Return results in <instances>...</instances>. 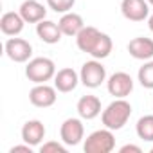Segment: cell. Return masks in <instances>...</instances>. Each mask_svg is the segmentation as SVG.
I'll use <instances>...</instances> for the list:
<instances>
[{
	"label": "cell",
	"mask_w": 153,
	"mask_h": 153,
	"mask_svg": "<svg viewBox=\"0 0 153 153\" xmlns=\"http://www.w3.org/2000/svg\"><path fill=\"white\" fill-rule=\"evenodd\" d=\"M59 137H61L63 144H67V146H78L85 137V126H83L81 119H76V117L65 119L59 128Z\"/></svg>",
	"instance_id": "5b68a950"
},
{
	"label": "cell",
	"mask_w": 153,
	"mask_h": 153,
	"mask_svg": "<svg viewBox=\"0 0 153 153\" xmlns=\"http://www.w3.org/2000/svg\"><path fill=\"white\" fill-rule=\"evenodd\" d=\"M58 25H59L63 36H78L79 31L85 27V22H83L81 15L68 11V13H63V16L59 18Z\"/></svg>",
	"instance_id": "e0dca14e"
},
{
	"label": "cell",
	"mask_w": 153,
	"mask_h": 153,
	"mask_svg": "<svg viewBox=\"0 0 153 153\" xmlns=\"http://www.w3.org/2000/svg\"><path fill=\"white\" fill-rule=\"evenodd\" d=\"M40 151L42 153H67V144L63 146L56 140H49V142L40 146Z\"/></svg>",
	"instance_id": "603a6c76"
},
{
	"label": "cell",
	"mask_w": 153,
	"mask_h": 153,
	"mask_svg": "<svg viewBox=\"0 0 153 153\" xmlns=\"http://www.w3.org/2000/svg\"><path fill=\"white\" fill-rule=\"evenodd\" d=\"M79 79L87 88H97L106 81V68L99 59H90L83 63L79 70Z\"/></svg>",
	"instance_id": "277c9868"
},
{
	"label": "cell",
	"mask_w": 153,
	"mask_h": 153,
	"mask_svg": "<svg viewBox=\"0 0 153 153\" xmlns=\"http://www.w3.org/2000/svg\"><path fill=\"white\" fill-rule=\"evenodd\" d=\"M121 13L130 22H144L149 16V4L148 0H123Z\"/></svg>",
	"instance_id": "9c48e42d"
},
{
	"label": "cell",
	"mask_w": 153,
	"mask_h": 153,
	"mask_svg": "<svg viewBox=\"0 0 153 153\" xmlns=\"http://www.w3.org/2000/svg\"><path fill=\"white\" fill-rule=\"evenodd\" d=\"M56 87H51L47 83H38L31 88L29 92V101L31 105L38 106V108H49L56 103Z\"/></svg>",
	"instance_id": "ba28073f"
},
{
	"label": "cell",
	"mask_w": 153,
	"mask_h": 153,
	"mask_svg": "<svg viewBox=\"0 0 153 153\" xmlns=\"http://www.w3.org/2000/svg\"><path fill=\"white\" fill-rule=\"evenodd\" d=\"M18 151H25V153H33V146L25 142L24 146H13V148H11V153H18Z\"/></svg>",
	"instance_id": "cb8c5ba5"
},
{
	"label": "cell",
	"mask_w": 153,
	"mask_h": 153,
	"mask_svg": "<svg viewBox=\"0 0 153 153\" xmlns=\"http://www.w3.org/2000/svg\"><path fill=\"white\" fill-rule=\"evenodd\" d=\"M130 117H131V105L126 101V97H115V101H112L101 114L105 128H110L112 131L124 128Z\"/></svg>",
	"instance_id": "6da1fadb"
},
{
	"label": "cell",
	"mask_w": 153,
	"mask_h": 153,
	"mask_svg": "<svg viewBox=\"0 0 153 153\" xmlns=\"http://www.w3.org/2000/svg\"><path fill=\"white\" fill-rule=\"evenodd\" d=\"M99 36H101V31H99V29H96V27H92V25H85V27L79 31V34L76 36L78 49H79L81 52L90 54L92 49H94V45L97 43Z\"/></svg>",
	"instance_id": "ac0fdd59"
},
{
	"label": "cell",
	"mask_w": 153,
	"mask_h": 153,
	"mask_svg": "<svg viewBox=\"0 0 153 153\" xmlns=\"http://www.w3.org/2000/svg\"><path fill=\"white\" fill-rule=\"evenodd\" d=\"M112 49H114V42H112V38H110L106 33H101L97 43L94 45V49H92V52H90V56L96 58V59H105V58L110 56Z\"/></svg>",
	"instance_id": "d6986e66"
},
{
	"label": "cell",
	"mask_w": 153,
	"mask_h": 153,
	"mask_svg": "<svg viewBox=\"0 0 153 153\" xmlns=\"http://www.w3.org/2000/svg\"><path fill=\"white\" fill-rule=\"evenodd\" d=\"M4 49H6L7 58L11 61H15V63H25L33 56V45L24 38H16V36L9 38L6 42Z\"/></svg>",
	"instance_id": "8992f818"
},
{
	"label": "cell",
	"mask_w": 153,
	"mask_h": 153,
	"mask_svg": "<svg viewBox=\"0 0 153 153\" xmlns=\"http://www.w3.org/2000/svg\"><path fill=\"white\" fill-rule=\"evenodd\" d=\"M121 153H128V151H133V153H140L142 149L139 148V146H135V144H124L121 149H119Z\"/></svg>",
	"instance_id": "d4e9b609"
},
{
	"label": "cell",
	"mask_w": 153,
	"mask_h": 153,
	"mask_svg": "<svg viewBox=\"0 0 153 153\" xmlns=\"http://www.w3.org/2000/svg\"><path fill=\"white\" fill-rule=\"evenodd\" d=\"M151 153H153V148H151Z\"/></svg>",
	"instance_id": "83f0119b"
},
{
	"label": "cell",
	"mask_w": 153,
	"mask_h": 153,
	"mask_svg": "<svg viewBox=\"0 0 153 153\" xmlns=\"http://www.w3.org/2000/svg\"><path fill=\"white\" fill-rule=\"evenodd\" d=\"M76 4V0H47V6L54 11V13H68Z\"/></svg>",
	"instance_id": "7402d4cb"
},
{
	"label": "cell",
	"mask_w": 153,
	"mask_h": 153,
	"mask_svg": "<svg viewBox=\"0 0 153 153\" xmlns=\"http://www.w3.org/2000/svg\"><path fill=\"white\" fill-rule=\"evenodd\" d=\"M106 88L114 97H128L133 92V79L128 72H115L108 78Z\"/></svg>",
	"instance_id": "52a82bcc"
},
{
	"label": "cell",
	"mask_w": 153,
	"mask_h": 153,
	"mask_svg": "<svg viewBox=\"0 0 153 153\" xmlns=\"http://www.w3.org/2000/svg\"><path fill=\"white\" fill-rule=\"evenodd\" d=\"M25 76L34 85L47 83V81L54 79L56 65H54V61L51 58H43V56L42 58H33V59H29V63L25 67Z\"/></svg>",
	"instance_id": "7a4b0ae2"
},
{
	"label": "cell",
	"mask_w": 153,
	"mask_h": 153,
	"mask_svg": "<svg viewBox=\"0 0 153 153\" xmlns=\"http://www.w3.org/2000/svg\"><path fill=\"white\" fill-rule=\"evenodd\" d=\"M76 110H78L81 119H87V121L96 119L101 114V99L97 96H83L76 105Z\"/></svg>",
	"instance_id": "9a60e30c"
},
{
	"label": "cell",
	"mask_w": 153,
	"mask_h": 153,
	"mask_svg": "<svg viewBox=\"0 0 153 153\" xmlns=\"http://www.w3.org/2000/svg\"><path fill=\"white\" fill-rule=\"evenodd\" d=\"M135 131H137L139 139H142L146 142H153V115L140 117L135 124Z\"/></svg>",
	"instance_id": "ffe728a7"
},
{
	"label": "cell",
	"mask_w": 153,
	"mask_h": 153,
	"mask_svg": "<svg viewBox=\"0 0 153 153\" xmlns=\"http://www.w3.org/2000/svg\"><path fill=\"white\" fill-rule=\"evenodd\" d=\"M45 139V126L42 121L38 119H31L22 126V140L31 144L33 148L42 144V140Z\"/></svg>",
	"instance_id": "7c38bea8"
},
{
	"label": "cell",
	"mask_w": 153,
	"mask_h": 153,
	"mask_svg": "<svg viewBox=\"0 0 153 153\" xmlns=\"http://www.w3.org/2000/svg\"><path fill=\"white\" fill-rule=\"evenodd\" d=\"M128 52L135 59L148 61V59L153 58V40L151 38H144V36L133 38L128 43Z\"/></svg>",
	"instance_id": "4fadbf2b"
},
{
	"label": "cell",
	"mask_w": 153,
	"mask_h": 153,
	"mask_svg": "<svg viewBox=\"0 0 153 153\" xmlns=\"http://www.w3.org/2000/svg\"><path fill=\"white\" fill-rule=\"evenodd\" d=\"M79 81H81L79 74L76 72L74 68H70V67L59 68L56 72V76H54V87H56L58 92H63V94L76 90V87H78Z\"/></svg>",
	"instance_id": "30bf717a"
},
{
	"label": "cell",
	"mask_w": 153,
	"mask_h": 153,
	"mask_svg": "<svg viewBox=\"0 0 153 153\" xmlns=\"http://www.w3.org/2000/svg\"><path fill=\"white\" fill-rule=\"evenodd\" d=\"M18 13L22 15L25 24H38V22L45 20L47 9L43 7V4L38 2V0H24Z\"/></svg>",
	"instance_id": "8fae6325"
},
{
	"label": "cell",
	"mask_w": 153,
	"mask_h": 153,
	"mask_svg": "<svg viewBox=\"0 0 153 153\" xmlns=\"http://www.w3.org/2000/svg\"><path fill=\"white\" fill-rule=\"evenodd\" d=\"M36 34L42 42L49 43V45H54L61 40L63 33L59 29V25L56 22H51V20H42L36 24Z\"/></svg>",
	"instance_id": "2e32d148"
},
{
	"label": "cell",
	"mask_w": 153,
	"mask_h": 153,
	"mask_svg": "<svg viewBox=\"0 0 153 153\" xmlns=\"http://www.w3.org/2000/svg\"><path fill=\"white\" fill-rule=\"evenodd\" d=\"M24 25H25V20L22 18L20 13H15V11H7L0 18V31L6 36H18L24 31Z\"/></svg>",
	"instance_id": "5bb4252c"
},
{
	"label": "cell",
	"mask_w": 153,
	"mask_h": 153,
	"mask_svg": "<svg viewBox=\"0 0 153 153\" xmlns=\"http://www.w3.org/2000/svg\"><path fill=\"white\" fill-rule=\"evenodd\" d=\"M137 78H139V83H140L144 88L153 90V59L144 61V65H142V67L139 68V72H137Z\"/></svg>",
	"instance_id": "44dd1931"
},
{
	"label": "cell",
	"mask_w": 153,
	"mask_h": 153,
	"mask_svg": "<svg viewBox=\"0 0 153 153\" xmlns=\"http://www.w3.org/2000/svg\"><path fill=\"white\" fill-rule=\"evenodd\" d=\"M115 148V137L110 128L92 131L83 144L85 153H110Z\"/></svg>",
	"instance_id": "3957f363"
},
{
	"label": "cell",
	"mask_w": 153,
	"mask_h": 153,
	"mask_svg": "<svg viewBox=\"0 0 153 153\" xmlns=\"http://www.w3.org/2000/svg\"><path fill=\"white\" fill-rule=\"evenodd\" d=\"M148 27H149V31L153 33V15H151V16H148Z\"/></svg>",
	"instance_id": "484cf974"
},
{
	"label": "cell",
	"mask_w": 153,
	"mask_h": 153,
	"mask_svg": "<svg viewBox=\"0 0 153 153\" xmlns=\"http://www.w3.org/2000/svg\"><path fill=\"white\" fill-rule=\"evenodd\" d=\"M148 4H149V6H153V0H148Z\"/></svg>",
	"instance_id": "4316f807"
}]
</instances>
